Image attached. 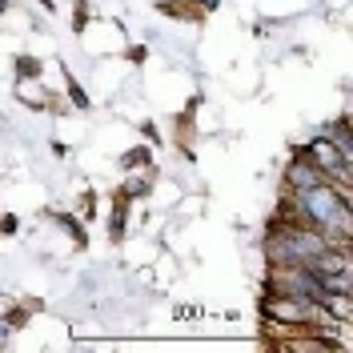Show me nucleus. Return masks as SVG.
Listing matches in <instances>:
<instances>
[{"mask_svg": "<svg viewBox=\"0 0 353 353\" xmlns=\"http://www.w3.org/2000/svg\"><path fill=\"white\" fill-rule=\"evenodd\" d=\"M52 88L44 85V77L41 81H12V101H21V109L28 112H48L52 109Z\"/></svg>", "mask_w": 353, "mask_h": 353, "instance_id": "1", "label": "nucleus"}, {"mask_svg": "<svg viewBox=\"0 0 353 353\" xmlns=\"http://www.w3.org/2000/svg\"><path fill=\"white\" fill-rule=\"evenodd\" d=\"M153 12L165 17V21H176V24H193V28H201V24L209 21L197 0H153Z\"/></svg>", "mask_w": 353, "mask_h": 353, "instance_id": "2", "label": "nucleus"}, {"mask_svg": "<svg viewBox=\"0 0 353 353\" xmlns=\"http://www.w3.org/2000/svg\"><path fill=\"white\" fill-rule=\"evenodd\" d=\"M112 165H117V173H141V169H161V165H157V149H153V145H145V141H132L129 149H121Z\"/></svg>", "mask_w": 353, "mask_h": 353, "instance_id": "3", "label": "nucleus"}, {"mask_svg": "<svg viewBox=\"0 0 353 353\" xmlns=\"http://www.w3.org/2000/svg\"><path fill=\"white\" fill-rule=\"evenodd\" d=\"M41 77H44V61L37 52H28V48L12 52V81H41Z\"/></svg>", "mask_w": 353, "mask_h": 353, "instance_id": "4", "label": "nucleus"}, {"mask_svg": "<svg viewBox=\"0 0 353 353\" xmlns=\"http://www.w3.org/2000/svg\"><path fill=\"white\" fill-rule=\"evenodd\" d=\"M92 17H97V4L92 0H68V32L72 37H81Z\"/></svg>", "mask_w": 353, "mask_h": 353, "instance_id": "5", "label": "nucleus"}, {"mask_svg": "<svg viewBox=\"0 0 353 353\" xmlns=\"http://www.w3.org/2000/svg\"><path fill=\"white\" fill-rule=\"evenodd\" d=\"M137 132H141V141L153 145V149H165V145H169V137L161 132V121H157V117H141V121H137Z\"/></svg>", "mask_w": 353, "mask_h": 353, "instance_id": "6", "label": "nucleus"}, {"mask_svg": "<svg viewBox=\"0 0 353 353\" xmlns=\"http://www.w3.org/2000/svg\"><path fill=\"white\" fill-rule=\"evenodd\" d=\"M121 57L129 61L132 68H149V57H153V44L149 41H125V48H121Z\"/></svg>", "mask_w": 353, "mask_h": 353, "instance_id": "7", "label": "nucleus"}, {"mask_svg": "<svg viewBox=\"0 0 353 353\" xmlns=\"http://www.w3.org/2000/svg\"><path fill=\"white\" fill-rule=\"evenodd\" d=\"M21 237V213H0V241H17Z\"/></svg>", "mask_w": 353, "mask_h": 353, "instance_id": "8", "label": "nucleus"}, {"mask_svg": "<svg viewBox=\"0 0 353 353\" xmlns=\"http://www.w3.org/2000/svg\"><path fill=\"white\" fill-rule=\"evenodd\" d=\"M201 317V305H176L173 309V321H197Z\"/></svg>", "mask_w": 353, "mask_h": 353, "instance_id": "9", "label": "nucleus"}, {"mask_svg": "<svg viewBox=\"0 0 353 353\" xmlns=\"http://www.w3.org/2000/svg\"><path fill=\"white\" fill-rule=\"evenodd\" d=\"M201 8H205V17H213V12H221V4H225V0H197Z\"/></svg>", "mask_w": 353, "mask_h": 353, "instance_id": "10", "label": "nucleus"}]
</instances>
